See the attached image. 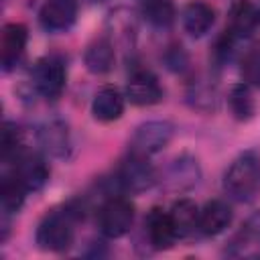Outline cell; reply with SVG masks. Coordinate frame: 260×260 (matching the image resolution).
I'll return each mask as SVG.
<instances>
[{"label":"cell","instance_id":"29","mask_svg":"<svg viewBox=\"0 0 260 260\" xmlns=\"http://www.w3.org/2000/svg\"><path fill=\"white\" fill-rule=\"evenodd\" d=\"M258 24H260V6H258Z\"/></svg>","mask_w":260,"mask_h":260},{"label":"cell","instance_id":"17","mask_svg":"<svg viewBox=\"0 0 260 260\" xmlns=\"http://www.w3.org/2000/svg\"><path fill=\"white\" fill-rule=\"evenodd\" d=\"M12 175L26 187V191H39L49 181L51 169H49V165L45 162L43 156H39V154H22L14 162V173Z\"/></svg>","mask_w":260,"mask_h":260},{"label":"cell","instance_id":"22","mask_svg":"<svg viewBox=\"0 0 260 260\" xmlns=\"http://www.w3.org/2000/svg\"><path fill=\"white\" fill-rule=\"evenodd\" d=\"M228 106L232 110V116L240 122H246L254 116L256 112V102L252 98V91L248 87V83H236L230 87L228 93Z\"/></svg>","mask_w":260,"mask_h":260},{"label":"cell","instance_id":"14","mask_svg":"<svg viewBox=\"0 0 260 260\" xmlns=\"http://www.w3.org/2000/svg\"><path fill=\"white\" fill-rule=\"evenodd\" d=\"M124 104H126V95L118 87L104 85L95 91L91 100V116L104 124L116 122L124 114Z\"/></svg>","mask_w":260,"mask_h":260},{"label":"cell","instance_id":"28","mask_svg":"<svg viewBox=\"0 0 260 260\" xmlns=\"http://www.w3.org/2000/svg\"><path fill=\"white\" fill-rule=\"evenodd\" d=\"M167 65L173 69V71H181L185 65H187V55L183 53L181 47H171V51L167 53Z\"/></svg>","mask_w":260,"mask_h":260},{"label":"cell","instance_id":"13","mask_svg":"<svg viewBox=\"0 0 260 260\" xmlns=\"http://www.w3.org/2000/svg\"><path fill=\"white\" fill-rule=\"evenodd\" d=\"M144 228L152 250H169L177 242V232L171 221V215L160 207H152L148 211V215L144 217Z\"/></svg>","mask_w":260,"mask_h":260},{"label":"cell","instance_id":"20","mask_svg":"<svg viewBox=\"0 0 260 260\" xmlns=\"http://www.w3.org/2000/svg\"><path fill=\"white\" fill-rule=\"evenodd\" d=\"M169 215H171V221L175 225V232H177V238H187L191 236L195 230H197V221H199V207L195 205V201L183 197V199H177L171 209H169Z\"/></svg>","mask_w":260,"mask_h":260},{"label":"cell","instance_id":"16","mask_svg":"<svg viewBox=\"0 0 260 260\" xmlns=\"http://www.w3.org/2000/svg\"><path fill=\"white\" fill-rule=\"evenodd\" d=\"M181 22H183V28H185V32L189 37L199 39L205 32H209V28L213 26V22H215V10L205 0H189L183 6Z\"/></svg>","mask_w":260,"mask_h":260},{"label":"cell","instance_id":"6","mask_svg":"<svg viewBox=\"0 0 260 260\" xmlns=\"http://www.w3.org/2000/svg\"><path fill=\"white\" fill-rule=\"evenodd\" d=\"M32 85L45 100H57L67 85V71L61 59L43 57L32 67Z\"/></svg>","mask_w":260,"mask_h":260},{"label":"cell","instance_id":"19","mask_svg":"<svg viewBox=\"0 0 260 260\" xmlns=\"http://www.w3.org/2000/svg\"><path fill=\"white\" fill-rule=\"evenodd\" d=\"M258 24V8L250 0H236L230 8L228 30L234 32L238 39H246L254 32Z\"/></svg>","mask_w":260,"mask_h":260},{"label":"cell","instance_id":"27","mask_svg":"<svg viewBox=\"0 0 260 260\" xmlns=\"http://www.w3.org/2000/svg\"><path fill=\"white\" fill-rule=\"evenodd\" d=\"M238 37L234 35V32H230L228 28L217 37V41H215V45H213V59H215V63H225V61H230L232 59V55H234V51H236V45H238Z\"/></svg>","mask_w":260,"mask_h":260},{"label":"cell","instance_id":"7","mask_svg":"<svg viewBox=\"0 0 260 260\" xmlns=\"http://www.w3.org/2000/svg\"><path fill=\"white\" fill-rule=\"evenodd\" d=\"M126 100L134 106L146 108V106H154L162 100L165 91L162 85L158 81V77L148 69V67H132L128 81H126Z\"/></svg>","mask_w":260,"mask_h":260},{"label":"cell","instance_id":"23","mask_svg":"<svg viewBox=\"0 0 260 260\" xmlns=\"http://www.w3.org/2000/svg\"><path fill=\"white\" fill-rule=\"evenodd\" d=\"M24 140H22V130L12 124L4 122L2 124V136H0V156L4 165L16 162L24 152Z\"/></svg>","mask_w":260,"mask_h":260},{"label":"cell","instance_id":"10","mask_svg":"<svg viewBox=\"0 0 260 260\" xmlns=\"http://www.w3.org/2000/svg\"><path fill=\"white\" fill-rule=\"evenodd\" d=\"M225 254L234 258L260 256V211H254L225 246Z\"/></svg>","mask_w":260,"mask_h":260},{"label":"cell","instance_id":"8","mask_svg":"<svg viewBox=\"0 0 260 260\" xmlns=\"http://www.w3.org/2000/svg\"><path fill=\"white\" fill-rule=\"evenodd\" d=\"M28 41V28L22 22H8L2 26L0 35V63L4 71L16 69L22 61Z\"/></svg>","mask_w":260,"mask_h":260},{"label":"cell","instance_id":"21","mask_svg":"<svg viewBox=\"0 0 260 260\" xmlns=\"http://www.w3.org/2000/svg\"><path fill=\"white\" fill-rule=\"evenodd\" d=\"M140 14L154 28H169L175 22L177 10L173 0H142Z\"/></svg>","mask_w":260,"mask_h":260},{"label":"cell","instance_id":"25","mask_svg":"<svg viewBox=\"0 0 260 260\" xmlns=\"http://www.w3.org/2000/svg\"><path fill=\"white\" fill-rule=\"evenodd\" d=\"M187 100L191 102L193 108H197L201 112H213V110H217L219 95H217V89L213 85L203 83V81H195V83H191V87L187 91Z\"/></svg>","mask_w":260,"mask_h":260},{"label":"cell","instance_id":"3","mask_svg":"<svg viewBox=\"0 0 260 260\" xmlns=\"http://www.w3.org/2000/svg\"><path fill=\"white\" fill-rule=\"evenodd\" d=\"M132 223H134V203L122 195H110L98 209L100 232L110 240L126 236Z\"/></svg>","mask_w":260,"mask_h":260},{"label":"cell","instance_id":"4","mask_svg":"<svg viewBox=\"0 0 260 260\" xmlns=\"http://www.w3.org/2000/svg\"><path fill=\"white\" fill-rule=\"evenodd\" d=\"M114 181L120 187V191L142 193L158 181V175H156V169L148 162V156L130 152L116 169Z\"/></svg>","mask_w":260,"mask_h":260},{"label":"cell","instance_id":"2","mask_svg":"<svg viewBox=\"0 0 260 260\" xmlns=\"http://www.w3.org/2000/svg\"><path fill=\"white\" fill-rule=\"evenodd\" d=\"M37 246L45 252H65L75 240V213L69 209L49 211L35 234Z\"/></svg>","mask_w":260,"mask_h":260},{"label":"cell","instance_id":"26","mask_svg":"<svg viewBox=\"0 0 260 260\" xmlns=\"http://www.w3.org/2000/svg\"><path fill=\"white\" fill-rule=\"evenodd\" d=\"M242 75L244 79L260 89V43H254L242 57Z\"/></svg>","mask_w":260,"mask_h":260},{"label":"cell","instance_id":"24","mask_svg":"<svg viewBox=\"0 0 260 260\" xmlns=\"http://www.w3.org/2000/svg\"><path fill=\"white\" fill-rule=\"evenodd\" d=\"M26 193H28L26 187H24L14 175L2 179V185H0V201H2L4 217H8V215L20 211V207L24 205Z\"/></svg>","mask_w":260,"mask_h":260},{"label":"cell","instance_id":"18","mask_svg":"<svg viewBox=\"0 0 260 260\" xmlns=\"http://www.w3.org/2000/svg\"><path fill=\"white\" fill-rule=\"evenodd\" d=\"M114 61H116V51H114V45H112L110 39L98 37V39H93V41L85 47L83 63H85V69H87L89 73H93V75H104V73L112 71Z\"/></svg>","mask_w":260,"mask_h":260},{"label":"cell","instance_id":"11","mask_svg":"<svg viewBox=\"0 0 260 260\" xmlns=\"http://www.w3.org/2000/svg\"><path fill=\"white\" fill-rule=\"evenodd\" d=\"M77 0H45L39 10L41 26L49 32H65L77 20Z\"/></svg>","mask_w":260,"mask_h":260},{"label":"cell","instance_id":"5","mask_svg":"<svg viewBox=\"0 0 260 260\" xmlns=\"http://www.w3.org/2000/svg\"><path fill=\"white\" fill-rule=\"evenodd\" d=\"M175 136V126L169 120H148L136 126L130 138V152L152 156L169 146Z\"/></svg>","mask_w":260,"mask_h":260},{"label":"cell","instance_id":"30","mask_svg":"<svg viewBox=\"0 0 260 260\" xmlns=\"http://www.w3.org/2000/svg\"><path fill=\"white\" fill-rule=\"evenodd\" d=\"M93 2H104V0H93Z\"/></svg>","mask_w":260,"mask_h":260},{"label":"cell","instance_id":"1","mask_svg":"<svg viewBox=\"0 0 260 260\" xmlns=\"http://www.w3.org/2000/svg\"><path fill=\"white\" fill-rule=\"evenodd\" d=\"M260 189V156L254 150L238 154L223 175V191L240 201H252Z\"/></svg>","mask_w":260,"mask_h":260},{"label":"cell","instance_id":"12","mask_svg":"<svg viewBox=\"0 0 260 260\" xmlns=\"http://www.w3.org/2000/svg\"><path fill=\"white\" fill-rule=\"evenodd\" d=\"M199 179H201V167L197 158L191 154H181L169 162L162 181L173 191H185V189L195 187Z\"/></svg>","mask_w":260,"mask_h":260},{"label":"cell","instance_id":"15","mask_svg":"<svg viewBox=\"0 0 260 260\" xmlns=\"http://www.w3.org/2000/svg\"><path fill=\"white\" fill-rule=\"evenodd\" d=\"M232 219H234L232 207L221 199H211L199 209L197 232H201L203 236H219L230 228Z\"/></svg>","mask_w":260,"mask_h":260},{"label":"cell","instance_id":"9","mask_svg":"<svg viewBox=\"0 0 260 260\" xmlns=\"http://www.w3.org/2000/svg\"><path fill=\"white\" fill-rule=\"evenodd\" d=\"M37 140L43 152L53 158H67L71 152V134L63 120L51 118L43 122L37 130Z\"/></svg>","mask_w":260,"mask_h":260}]
</instances>
